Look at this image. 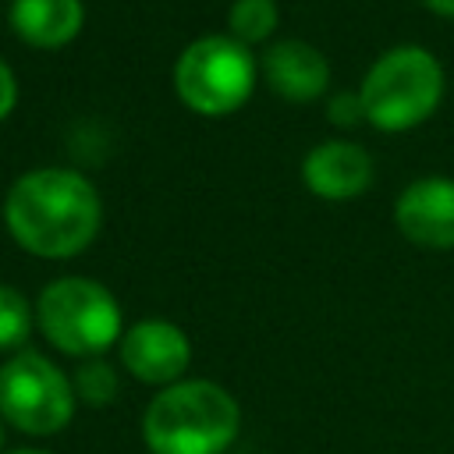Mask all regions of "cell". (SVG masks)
<instances>
[{"instance_id": "obj_13", "label": "cell", "mask_w": 454, "mask_h": 454, "mask_svg": "<svg viewBox=\"0 0 454 454\" xmlns=\"http://www.w3.org/2000/svg\"><path fill=\"white\" fill-rule=\"evenodd\" d=\"M32 333V309L21 291L0 284V351L21 348Z\"/></svg>"}, {"instance_id": "obj_4", "label": "cell", "mask_w": 454, "mask_h": 454, "mask_svg": "<svg viewBox=\"0 0 454 454\" xmlns=\"http://www.w3.org/2000/svg\"><path fill=\"white\" fill-rule=\"evenodd\" d=\"M365 117L383 131H401L426 121L443 96L440 60L422 46L387 50L362 82Z\"/></svg>"}, {"instance_id": "obj_11", "label": "cell", "mask_w": 454, "mask_h": 454, "mask_svg": "<svg viewBox=\"0 0 454 454\" xmlns=\"http://www.w3.org/2000/svg\"><path fill=\"white\" fill-rule=\"evenodd\" d=\"M82 0H14L11 25L32 46H60L82 28Z\"/></svg>"}, {"instance_id": "obj_3", "label": "cell", "mask_w": 454, "mask_h": 454, "mask_svg": "<svg viewBox=\"0 0 454 454\" xmlns=\"http://www.w3.org/2000/svg\"><path fill=\"white\" fill-rule=\"evenodd\" d=\"M35 319L43 337L74 358H96L121 340V305L89 277H60L46 284L35 301Z\"/></svg>"}, {"instance_id": "obj_10", "label": "cell", "mask_w": 454, "mask_h": 454, "mask_svg": "<svg viewBox=\"0 0 454 454\" xmlns=\"http://www.w3.org/2000/svg\"><path fill=\"white\" fill-rule=\"evenodd\" d=\"M262 71L270 85L287 99H316L330 82L326 57L312 43H301V39L273 43L262 57Z\"/></svg>"}, {"instance_id": "obj_18", "label": "cell", "mask_w": 454, "mask_h": 454, "mask_svg": "<svg viewBox=\"0 0 454 454\" xmlns=\"http://www.w3.org/2000/svg\"><path fill=\"white\" fill-rule=\"evenodd\" d=\"M7 454H50V450H35V447H21V450H7Z\"/></svg>"}, {"instance_id": "obj_17", "label": "cell", "mask_w": 454, "mask_h": 454, "mask_svg": "<svg viewBox=\"0 0 454 454\" xmlns=\"http://www.w3.org/2000/svg\"><path fill=\"white\" fill-rule=\"evenodd\" d=\"M433 11H440V14H454V0H426Z\"/></svg>"}, {"instance_id": "obj_19", "label": "cell", "mask_w": 454, "mask_h": 454, "mask_svg": "<svg viewBox=\"0 0 454 454\" xmlns=\"http://www.w3.org/2000/svg\"><path fill=\"white\" fill-rule=\"evenodd\" d=\"M0 447H4V419H0Z\"/></svg>"}, {"instance_id": "obj_8", "label": "cell", "mask_w": 454, "mask_h": 454, "mask_svg": "<svg viewBox=\"0 0 454 454\" xmlns=\"http://www.w3.org/2000/svg\"><path fill=\"white\" fill-rule=\"evenodd\" d=\"M404 238L426 248H454V181L422 177L408 184L394 206Z\"/></svg>"}, {"instance_id": "obj_2", "label": "cell", "mask_w": 454, "mask_h": 454, "mask_svg": "<svg viewBox=\"0 0 454 454\" xmlns=\"http://www.w3.org/2000/svg\"><path fill=\"white\" fill-rule=\"evenodd\" d=\"M238 429L241 408L213 380H177L156 390L142 415L149 454H223Z\"/></svg>"}, {"instance_id": "obj_9", "label": "cell", "mask_w": 454, "mask_h": 454, "mask_svg": "<svg viewBox=\"0 0 454 454\" xmlns=\"http://www.w3.org/2000/svg\"><path fill=\"white\" fill-rule=\"evenodd\" d=\"M305 184L323 199H355L372 181V160L355 142H319L301 163Z\"/></svg>"}, {"instance_id": "obj_1", "label": "cell", "mask_w": 454, "mask_h": 454, "mask_svg": "<svg viewBox=\"0 0 454 454\" xmlns=\"http://www.w3.org/2000/svg\"><path fill=\"white\" fill-rule=\"evenodd\" d=\"M4 220L21 248L46 259H67L96 238L103 206L82 174L67 167H43L11 184Z\"/></svg>"}, {"instance_id": "obj_16", "label": "cell", "mask_w": 454, "mask_h": 454, "mask_svg": "<svg viewBox=\"0 0 454 454\" xmlns=\"http://www.w3.org/2000/svg\"><path fill=\"white\" fill-rule=\"evenodd\" d=\"M14 99H18V82H14L11 67L0 60V121L14 110Z\"/></svg>"}, {"instance_id": "obj_7", "label": "cell", "mask_w": 454, "mask_h": 454, "mask_svg": "<svg viewBox=\"0 0 454 454\" xmlns=\"http://www.w3.org/2000/svg\"><path fill=\"white\" fill-rule=\"evenodd\" d=\"M121 362L128 372L153 387H170L184 376L192 362V344L181 326L167 319H142L121 333Z\"/></svg>"}, {"instance_id": "obj_5", "label": "cell", "mask_w": 454, "mask_h": 454, "mask_svg": "<svg viewBox=\"0 0 454 454\" xmlns=\"http://www.w3.org/2000/svg\"><path fill=\"white\" fill-rule=\"evenodd\" d=\"M177 96L195 114H231L238 110L255 85V60L245 43L234 35H202L174 64Z\"/></svg>"}, {"instance_id": "obj_6", "label": "cell", "mask_w": 454, "mask_h": 454, "mask_svg": "<svg viewBox=\"0 0 454 454\" xmlns=\"http://www.w3.org/2000/svg\"><path fill=\"white\" fill-rule=\"evenodd\" d=\"M74 415V383L39 351L0 365V419L25 436H53Z\"/></svg>"}, {"instance_id": "obj_14", "label": "cell", "mask_w": 454, "mask_h": 454, "mask_svg": "<svg viewBox=\"0 0 454 454\" xmlns=\"http://www.w3.org/2000/svg\"><path fill=\"white\" fill-rule=\"evenodd\" d=\"M74 394L89 404H110L117 397V372L103 362V358H89L78 365L74 372Z\"/></svg>"}, {"instance_id": "obj_15", "label": "cell", "mask_w": 454, "mask_h": 454, "mask_svg": "<svg viewBox=\"0 0 454 454\" xmlns=\"http://www.w3.org/2000/svg\"><path fill=\"white\" fill-rule=\"evenodd\" d=\"M330 121L333 124H355L358 117H365V106H362V96H355V92H337V96H330Z\"/></svg>"}, {"instance_id": "obj_12", "label": "cell", "mask_w": 454, "mask_h": 454, "mask_svg": "<svg viewBox=\"0 0 454 454\" xmlns=\"http://www.w3.org/2000/svg\"><path fill=\"white\" fill-rule=\"evenodd\" d=\"M227 21L238 43H259L277 25V4L273 0H234Z\"/></svg>"}]
</instances>
